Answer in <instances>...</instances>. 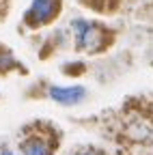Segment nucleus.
<instances>
[{
    "mask_svg": "<svg viewBox=\"0 0 153 155\" xmlns=\"http://www.w3.org/2000/svg\"><path fill=\"white\" fill-rule=\"evenodd\" d=\"M75 155H101V153L95 151V149H82V151H78Z\"/></svg>",
    "mask_w": 153,
    "mask_h": 155,
    "instance_id": "39448f33",
    "label": "nucleus"
},
{
    "mask_svg": "<svg viewBox=\"0 0 153 155\" xmlns=\"http://www.w3.org/2000/svg\"><path fill=\"white\" fill-rule=\"evenodd\" d=\"M58 13V0H32L26 11V22L30 26H41Z\"/></svg>",
    "mask_w": 153,
    "mask_h": 155,
    "instance_id": "f03ea898",
    "label": "nucleus"
},
{
    "mask_svg": "<svg viewBox=\"0 0 153 155\" xmlns=\"http://www.w3.org/2000/svg\"><path fill=\"white\" fill-rule=\"evenodd\" d=\"M0 155H15V153H13L9 147H5V149H0Z\"/></svg>",
    "mask_w": 153,
    "mask_h": 155,
    "instance_id": "423d86ee",
    "label": "nucleus"
},
{
    "mask_svg": "<svg viewBox=\"0 0 153 155\" xmlns=\"http://www.w3.org/2000/svg\"><path fill=\"white\" fill-rule=\"evenodd\" d=\"M73 32H75V45L80 50H84V52H97L104 45V32L93 22L75 19L73 22Z\"/></svg>",
    "mask_w": 153,
    "mask_h": 155,
    "instance_id": "f257e3e1",
    "label": "nucleus"
},
{
    "mask_svg": "<svg viewBox=\"0 0 153 155\" xmlns=\"http://www.w3.org/2000/svg\"><path fill=\"white\" fill-rule=\"evenodd\" d=\"M48 95L56 104H63V106H75L84 101L86 97V88L84 86H50Z\"/></svg>",
    "mask_w": 153,
    "mask_h": 155,
    "instance_id": "7ed1b4c3",
    "label": "nucleus"
},
{
    "mask_svg": "<svg viewBox=\"0 0 153 155\" xmlns=\"http://www.w3.org/2000/svg\"><path fill=\"white\" fill-rule=\"evenodd\" d=\"M20 151L22 155H52V144L41 136H30L22 140Z\"/></svg>",
    "mask_w": 153,
    "mask_h": 155,
    "instance_id": "20e7f679",
    "label": "nucleus"
}]
</instances>
